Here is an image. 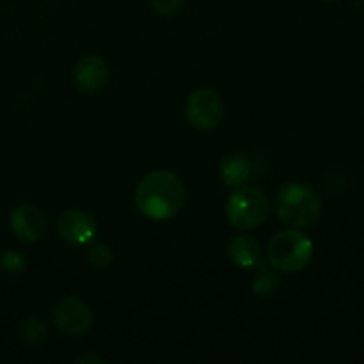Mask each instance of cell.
<instances>
[{"label": "cell", "instance_id": "obj_8", "mask_svg": "<svg viewBox=\"0 0 364 364\" xmlns=\"http://www.w3.org/2000/svg\"><path fill=\"white\" fill-rule=\"evenodd\" d=\"M11 231L23 242H38L45 237L46 219L41 208L31 203L18 205L9 215Z\"/></svg>", "mask_w": 364, "mask_h": 364}, {"label": "cell", "instance_id": "obj_19", "mask_svg": "<svg viewBox=\"0 0 364 364\" xmlns=\"http://www.w3.org/2000/svg\"><path fill=\"white\" fill-rule=\"evenodd\" d=\"M320 2H326V4H333V2H338V0H320Z\"/></svg>", "mask_w": 364, "mask_h": 364}, {"label": "cell", "instance_id": "obj_17", "mask_svg": "<svg viewBox=\"0 0 364 364\" xmlns=\"http://www.w3.org/2000/svg\"><path fill=\"white\" fill-rule=\"evenodd\" d=\"M78 364H85V363H102L107 364L105 358H100V355H82V358L77 359Z\"/></svg>", "mask_w": 364, "mask_h": 364}, {"label": "cell", "instance_id": "obj_10", "mask_svg": "<svg viewBox=\"0 0 364 364\" xmlns=\"http://www.w3.org/2000/svg\"><path fill=\"white\" fill-rule=\"evenodd\" d=\"M228 255L235 265L242 269H252L262 263V247L256 238L249 235H238L233 237L228 244Z\"/></svg>", "mask_w": 364, "mask_h": 364}, {"label": "cell", "instance_id": "obj_13", "mask_svg": "<svg viewBox=\"0 0 364 364\" xmlns=\"http://www.w3.org/2000/svg\"><path fill=\"white\" fill-rule=\"evenodd\" d=\"M279 288V279L274 272H269L267 269H262L259 276L252 283V291L258 297H272Z\"/></svg>", "mask_w": 364, "mask_h": 364}, {"label": "cell", "instance_id": "obj_2", "mask_svg": "<svg viewBox=\"0 0 364 364\" xmlns=\"http://www.w3.org/2000/svg\"><path fill=\"white\" fill-rule=\"evenodd\" d=\"M322 213V201L308 183H288L277 192L276 215L287 226L311 228Z\"/></svg>", "mask_w": 364, "mask_h": 364}, {"label": "cell", "instance_id": "obj_16", "mask_svg": "<svg viewBox=\"0 0 364 364\" xmlns=\"http://www.w3.org/2000/svg\"><path fill=\"white\" fill-rule=\"evenodd\" d=\"M153 9L162 16H173L183 6V0H151Z\"/></svg>", "mask_w": 364, "mask_h": 364}, {"label": "cell", "instance_id": "obj_18", "mask_svg": "<svg viewBox=\"0 0 364 364\" xmlns=\"http://www.w3.org/2000/svg\"><path fill=\"white\" fill-rule=\"evenodd\" d=\"M354 2H355V6H359L361 9H364V0H354Z\"/></svg>", "mask_w": 364, "mask_h": 364}, {"label": "cell", "instance_id": "obj_12", "mask_svg": "<svg viewBox=\"0 0 364 364\" xmlns=\"http://www.w3.org/2000/svg\"><path fill=\"white\" fill-rule=\"evenodd\" d=\"M48 331V322H46L45 318H41V316L38 315H32L21 320L20 326H18V336H20V340L25 341V343L38 345L46 340Z\"/></svg>", "mask_w": 364, "mask_h": 364}, {"label": "cell", "instance_id": "obj_11", "mask_svg": "<svg viewBox=\"0 0 364 364\" xmlns=\"http://www.w3.org/2000/svg\"><path fill=\"white\" fill-rule=\"evenodd\" d=\"M251 171L252 167L247 156L242 155V153H233L220 162L219 174L226 187H240L249 180Z\"/></svg>", "mask_w": 364, "mask_h": 364}, {"label": "cell", "instance_id": "obj_7", "mask_svg": "<svg viewBox=\"0 0 364 364\" xmlns=\"http://www.w3.org/2000/svg\"><path fill=\"white\" fill-rule=\"evenodd\" d=\"M57 231L66 244L73 247H84L95 240L98 233V224L91 213L73 208L60 213L57 219Z\"/></svg>", "mask_w": 364, "mask_h": 364}, {"label": "cell", "instance_id": "obj_3", "mask_svg": "<svg viewBox=\"0 0 364 364\" xmlns=\"http://www.w3.org/2000/svg\"><path fill=\"white\" fill-rule=\"evenodd\" d=\"M269 265L279 272H301L313 259V242L299 230L281 231L267 245Z\"/></svg>", "mask_w": 364, "mask_h": 364}, {"label": "cell", "instance_id": "obj_15", "mask_svg": "<svg viewBox=\"0 0 364 364\" xmlns=\"http://www.w3.org/2000/svg\"><path fill=\"white\" fill-rule=\"evenodd\" d=\"M87 259L95 269H107L112 263V249L107 244H91L87 249Z\"/></svg>", "mask_w": 364, "mask_h": 364}, {"label": "cell", "instance_id": "obj_6", "mask_svg": "<svg viewBox=\"0 0 364 364\" xmlns=\"http://www.w3.org/2000/svg\"><path fill=\"white\" fill-rule=\"evenodd\" d=\"M185 116L194 128L201 132L215 130L224 119V102L212 89H198L185 105Z\"/></svg>", "mask_w": 364, "mask_h": 364}, {"label": "cell", "instance_id": "obj_4", "mask_svg": "<svg viewBox=\"0 0 364 364\" xmlns=\"http://www.w3.org/2000/svg\"><path fill=\"white\" fill-rule=\"evenodd\" d=\"M270 212L269 198L258 187H238L231 192L226 203V219L233 228L242 231L258 230Z\"/></svg>", "mask_w": 364, "mask_h": 364}, {"label": "cell", "instance_id": "obj_9", "mask_svg": "<svg viewBox=\"0 0 364 364\" xmlns=\"http://www.w3.org/2000/svg\"><path fill=\"white\" fill-rule=\"evenodd\" d=\"M109 80V66L102 57L87 55L73 70V84L84 95H95L102 91Z\"/></svg>", "mask_w": 364, "mask_h": 364}, {"label": "cell", "instance_id": "obj_5", "mask_svg": "<svg viewBox=\"0 0 364 364\" xmlns=\"http://www.w3.org/2000/svg\"><path fill=\"white\" fill-rule=\"evenodd\" d=\"M52 322L66 336H82L95 323V313L85 301L78 297H64L52 308Z\"/></svg>", "mask_w": 364, "mask_h": 364}, {"label": "cell", "instance_id": "obj_1", "mask_svg": "<svg viewBox=\"0 0 364 364\" xmlns=\"http://www.w3.org/2000/svg\"><path fill=\"white\" fill-rule=\"evenodd\" d=\"M183 205L185 185L171 171H151L135 191V206L146 219L169 220L181 212Z\"/></svg>", "mask_w": 364, "mask_h": 364}, {"label": "cell", "instance_id": "obj_14", "mask_svg": "<svg viewBox=\"0 0 364 364\" xmlns=\"http://www.w3.org/2000/svg\"><path fill=\"white\" fill-rule=\"evenodd\" d=\"M0 267L11 277H18L27 270V258L16 251H7L0 259Z\"/></svg>", "mask_w": 364, "mask_h": 364}]
</instances>
